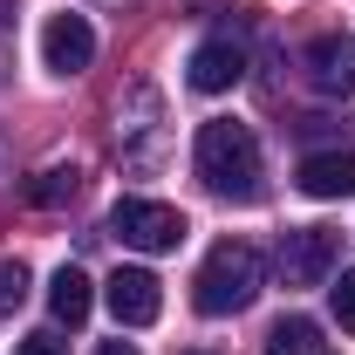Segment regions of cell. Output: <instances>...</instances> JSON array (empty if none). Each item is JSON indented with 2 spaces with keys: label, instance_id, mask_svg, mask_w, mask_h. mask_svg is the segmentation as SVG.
<instances>
[{
  "label": "cell",
  "instance_id": "6da1fadb",
  "mask_svg": "<svg viewBox=\"0 0 355 355\" xmlns=\"http://www.w3.org/2000/svg\"><path fill=\"white\" fill-rule=\"evenodd\" d=\"M191 164L205 178V191H219L232 205H253L266 191V171H260V144L246 123H232V116H212V123H198V144H191Z\"/></svg>",
  "mask_w": 355,
  "mask_h": 355
},
{
  "label": "cell",
  "instance_id": "7a4b0ae2",
  "mask_svg": "<svg viewBox=\"0 0 355 355\" xmlns=\"http://www.w3.org/2000/svg\"><path fill=\"white\" fill-rule=\"evenodd\" d=\"M266 287V260L260 246H246V239H219L205 266H198V280H191V308L198 314H239L253 308Z\"/></svg>",
  "mask_w": 355,
  "mask_h": 355
},
{
  "label": "cell",
  "instance_id": "3957f363",
  "mask_svg": "<svg viewBox=\"0 0 355 355\" xmlns=\"http://www.w3.org/2000/svg\"><path fill=\"white\" fill-rule=\"evenodd\" d=\"M116 157L130 178H150L171 157V123H164V96L150 83H130L116 103Z\"/></svg>",
  "mask_w": 355,
  "mask_h": 355
},
{
  "label": "cell",
  "instance_id": "277c9868",
  "mask_svg": "<svg viewBox=\"0 0 355 355\" xmlns=\"http://www.w3.org/2000/svg\"><path fill=\"white\" fill-rule=\"evenodd\" d=\"M110 232L137 246V253H178L184 246V212L164 205V198H116V212H110Z\"/></svg>",
  "mask_w": 355,
  "mask_h": 355
},
{
  "label": "cell",
  "instance_id": "5b68a950",
  "mask_svg": "<svg viewBox=\"0 0 355 355\" xmlns=\"http://www.w3.org/2000/svg\"><path fill=\"white\" fill-rule=\"evenodd\" d=\"M342 260V232H328V225H294L287 239H280V273H287V287H321L328 273Z\"/></svg>",
  "mask_w": 355,
  "mask_h": 355
},
{
  "label": "cell",
  "instance_id": "8992f818",
  "mask_svg": "<svg viewBox=\"0 0 355 355\" xmlns=\"http://www.w3.org/2000/svg\"><path fill=\"white\" fill-rule=\"evenodd\" d=\"M89 62H96V28H89V14H76V7L48 14L42 21V69L48 76H83Z\"/></svg>",
  "mask_w": 355,
  "mask_h": 355
},
{
  "label": "cell",
  "instance_id": "52a82bcc",
  "mask_svg": "<svg viewBox=\"0 0 355 355\" xmlns=\"http://www.w3.org/2000/svg\"><path fill=\"white\" fill-rule=\"evenodd\" d=\"M103 301H110V314H116L123 328H150V321L164 314V280H157L150 266H116V273L103 280Z\"/></svg>",
  "mask_w": 355,
  "mask_h": 355
},
{
  "label": "cell",
  "instance_id": "ba28073f",
  "mask_svg": "<svg viewBox=\"0 0 355 355\" xmlns=\"http://www.w3.org/2000/svg\"><path fill=\"white\" fill-rule=\"evenodd\" d=\"M308 83L328 96H355V35H321L308 42Z\"/></svg>",
  "mask_w": 355,
  "mask_h": 355
},
{
  "label": "cell",
  "instance_id": "9c48e42d",
  "mask_svg": "<svg viewBox=\"0 0 355 355\" xmlns=\"http://www.w3.org/2000/svg\"><path fill=\"white\" fill-rule=\"evenodd\" d=\"M301 191L308 198H355V150H308L301 157Z\"/></svg>",
  "mask_w": 355,
  "mask_h": 355
},
{
  "label": "cell",
  "instance_id": "30bf717a",
  "mask_svg": "<svg viewBox=\"0 0 355 355\" xmlns=\"http://www.w3.org/2000/svg\"><path fill=\"white\" fill-rule=\"evenodd\" d=\"M239 76H246V55H239V42H205L198 55H191V89H198V96H225Z\"/></svg>",
  "mask_w": 355,
  "mask_h": 355
},
{
  "label": "cell",
  "instance_id": "8fae6325",
  "mask_svg": "<svg viewBox=\"0 0 355 355\" xmlns=\"http://www.w3.org/2000/svg\"><path fill=\"white\" fill-rule=\"evenodd\" d=\"M21 198L35 205V212H55V205H76L83 198V171L76 164H42V171L21 184Z\"/></svg>",
  "mask_w": 355,
  "mask_h": 355
},
{
  "label": "cell",
  "instance_id": "7c38bea8",
  "mask_svg": "<svg viewBox=\"0 0 355 355\" xmlns=\"http://www.w3.org/2000/svg\"><path fill=\"white\" fill-rule=\"evenodd\" d=\"M48 308H55V321H89V308H96V287H89L83 266H62L55 280H48Z\"/></svg>",
  "mask_w": 355,
  "mask_h": 355
},
{
  "label": "cell",
  "instance_id": "4fadbf2b",
  "mask_svg": "<svg viewBox=\"0 0 355 355\" xmlns=\"http://www.w3.org/2000/svg\"><path fill=\"white\" fill-rule=\"evenodd\" d=\"M266 355H321V328H314L308 314H294V321H273Z\"/></svg>",
  "mask_w": 355,
  "mask_h": 355
},
{
  "label": "cell",
  "instance_id": "5bb4252c",
  "mask_svg": "<svg viewBox=\"0 0 355 355\" xmlns=\"http://www.w3.org/2000/svg\"><path fill=\"white\" fill-rule=\"evenodd\" d=\"M28 301V266L21 260H0V314H14Z\"/></svg>",
  "mask_w": 355,
  "mask_h": 355
},
{
  "label": "cell",
  "instance_id": "9a60e30c",
  "mask_svg": "<svg viewBox=\"0 0 355 355\" xmlns=\"http://www.w3.org/2000/svg\"><path fill=\"white\" fill-rule=\"evenodd\" d=\"M335 321H342V328L355 335V266L342 273V280H335Z\"/></svg>",
  "mask_w": 355,
  "mask_h": 355
},
{
  "label": "cell",
  "instance_id": "2e32d148",
  "mask_svg": "<svg viewBox=\"0 0 355 355\" xmlns=\"http://www.w3.org/2000/svg\"><path fill=\"white\" fill-rule=\"evenodd\" d=\"M14 355H69V342H55V335H28Z\"/></svg>",
  "mask_w": 355,
  "mask_h": 355
},
{
  "label": "cell",
  "instance_id": "e0dca14e",
  "mask_svg": "<svg viewBox=\"0 0 355 355\" xmlns=\"http://www.w3.org/2000/svg\"><path fill=\"white\" fill-rule=\"evenodd\" d=\"M7 55H14V0H0V69H7Z\"/></svg>",
  "mask_w": 355,
  "mask_h": 355
},
{
  "label": "cell",
  "instance_id": "ac0fdd59",
  "mask_svg": "<svg viewBox=\"0 0 355 355\" xmlns=\"http://www.w3.org/2000/svg\"><path fill=\"white\" fill-rule=\"evenodd\" d=\"M103 355H137V349H130V342H103Z\"/></svg>",
  "mask_w": 355,
  "mask_h": 355
},
{
  "label": "cell",
  "instance_id": "d6986e66",
  "mask_svg": "<svg viewBox=\"0 0 355 355\" xmlns=\"http://www.w3.org/2000/svg\"><path fill=\"white\" fill-rule=\"evenodd\" d=\"M0 191H7V137H0Z\"/></svg>",
  "mask_w": 355,
  "mask_h": 355
},
{
  "label": "cell",
  "instance_id": "ffe728a7",
  "mask_svg": "<svg viewBox=\"0 0 355 355\" xmlns=\"http://www.w3.org/2000/svg\"><path fill=\"white\" fill-rule=\"evenodd\" d=\"M103 7H130V0H103Z\"/></svg>",
  "mask_w": 355,
  "mask_h": 355
},
{
  "label": "cell",
  "instance_id": "44dd1931",
  "mask_svg": "<svg viewBox=\"0 0 355 355\" xmlns=\"http://www.w3.org/2000/svg\"><path fill=\"white\" fill-rule=\"evenodd\" d=\"M191 355H198V349H191Z\"/></svg>",
  "mask_w": 355,
  "mask_h": 355
}]
</instances>
